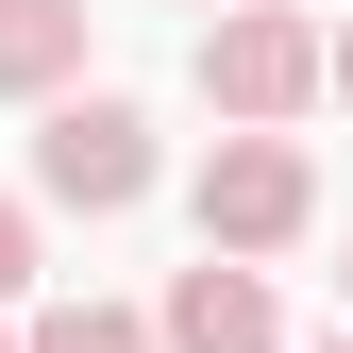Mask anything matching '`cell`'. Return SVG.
<instances>
[{
  "instance_id": "1",
  "label": "cell",
  "mask_w": 353,
  "mask_h": 353,
  "mask_svg": "<svg viewBox=\"0 0 353 353\" xmlns=\"http://www.w3.org/2000/svg\"><path fill=\"white\" fill-rule=\"evenodd\" d=\"M320 68H336V34H320V17H286V0L202 17V101L236 118V135H286V118L320 101Z\"/></svg>"
},
{
  "instance_id": "2",
  "label": "cell",
  "mask_w": 353,
  "mask_h": 353,
  "mask_svg": "<svg viewBox=\"0 0 353 353\" xmlns=\"http://www.w3.org/2000/svg\"><path fill=\"white\" fill-rule=\"evenodd\" d=\"M303 219H320L303 135H219V152H202V252H286Z\"/></svg>"
},
{
  "instance_id": "3",
  "label": "cell",
  "mask_w": 353,
  "mask_h": 353,
  "mask_svg": "<svg viewBox=\"0 0 353 353\" xmlns=\"http://www.w3.org/2000/svg\"><path fill=\"white\" fill-rule=\"evenodd\" d=\"M34 185H51L68 219L152 202V118H135V101H51V135H34Z\"/></svg>"
},
{
  "instance_id": "4",
  "label": "cell",
  "mask_w": 353,
  "mask_h": 353,
  "mask_svg": "<svg viewBox=\"0 0 353 353\" xmlns=\"http://www.w3.org/2000/svg\"><path fill=\"white\" fill-rule=\"evenodd\" d=\"M152 336H168V353H286V303H270V270H252V252H202V270L168 286Z\"/></svg>"
},
{
  "instance_id": "5",
  "label": "cell",
  "mask_w": 353,
  "mask_h": 353,
  "mask_svg": "<svg viewBox=\"0 0 353 353\" xmlns=\"http://www.w3.org/2000/svg\"><path fill=\"white\" fill-rule=\"evenodd\" d=\"M84 84V0H0V101H68Z\"/></svg>"
},
{
  "instance_id": "6",
  "label": "cell",
  "mask_w": 353,
  "mask_h": 353,
  "mask_svg": "<svg viewBox=\"0 0 353 353\" xmlns=\"http://www.w3.org/2000/svg\"><path fill=\"white\" fill-rule=\"evenodd\" d=\"M17 353H168V336H152V320H118V303H51Z\"/></svg>"
},
{
  "instance_id": "7",
  "label": "cell",
  "mask_w": 353,
  "mask_h": 353,
  "mask_svg": "<svg viewBox=\"0 0 353 353\" xmlns=\"http://www.w3.org/2000/svg\"><path fill=\"white\" fill-rule=\"evenodd\" d=\"M34 286V202H0V303Z\"/></svg>"
},
{
  "instance_id": "8",
  "label": "cell",
  "mask_w": 353,
  "mask_h": 353,
  "mask_svg": "<svg viewBox=\"0 0 353 353\" xmlns=\"http://www.w3.org/2000/svg\"><path fill=\"white\" fill-rule=\"evenodd\" d=\"M320 84H336V101H353V34H336V68H320Z\"/></svg>"
},
{
  "instance_id": "9",
  "label": "cell",
  "mask_w": 353,
  "mask_h": 353,
  "mask_svg": "<svg viewBox=\"0 0 353 353\" xmlns=\"http://www.w3.org/2000/svg\"><path fill=\"white\" fill-rule=\"evenodd\" d=\"M303 353H353V336H303Z\"/></svg>"
},
{
  "instance_id": "10",
  "label": "cell",
  "mask_w": 353,
  "mask_h": 353,
  "mask_svg": "<svg viewBox=\"0 0 353 353\" xmlns=\"http://www.w3.org/2000/svg\"><path fill=\"white\" fill-rule=\"evenodd\" d=\"M202 17H236V0H202Z\"/></svg>"
},
{
  "instance_id": "11",
  "label": "cell",
  "mask_w": 353,
  "mask_h": 353,
  "mask_svg": "<svg viewBox=\"0 0 353 353\" xmlns=\"http://www.w3.org/2000/svg\"><path fill=\"white\" fill-rule=\"evenodd\" d=\"M0 353H17V336H0Z\"/></svg>"
},
{
  "instance_id": "12",
  "label": "cell",
  "mask_w": 353,
  "mask_h": 353,
  "mask_svg": "<svg viewBox=\"0 0 353 353\" xmlns=\"http://www.w3.org/2000/svg\"><path fill=\"white\" fill-rule=\"evenodd\" d=\"M336 286H353V270H336Z\"/></svg>"
}]
</instances>
